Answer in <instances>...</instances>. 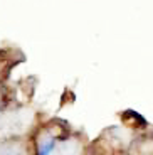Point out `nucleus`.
<instances>
[{"label": "nucleus", "instance_id": "1", "mask_svg": "<svg viewBox=\"0 0 153 155\" xmlns=\"http://www.w3.org/2000/svg\"><path fill=\"white\" fill-rule=\"evenodd\" d=\"M54 145H56V142H54L52 138H46L42 143L39 145L37 153H35V155H50V153H52V150H54Z\"/></svg>", "mask_w": 153, "mask_h": 155}]
</instances>
